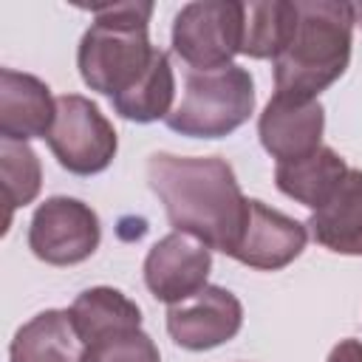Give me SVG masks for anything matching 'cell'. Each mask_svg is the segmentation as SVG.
<instances>
[{"label": "cell", "mask_w": 362, "mask_h": 362, "mask_svg": "<svg viewBox=\"0 0 362 362\" xmlns=\"http://www.w3.org/2000/svg\"><path fill=\"white\" fill-rule=\"evenodd\" d=\"M305 226L328 252L362 257V170H348L334 195L311 212Z\"/></svg>", "instance_id": "4fadbf2b"}, {"label": "cell", "mask_w": 362, "mask_h": 362, "mask_svg": "<svg viewBox=\"0 0 362 362\" xmlns=\"http://www.w3.org/2000/svg\"><path fill=\"white\" fill-rule=\"evenodd\" d=\"M147 184L164 204L175 232L195 235L209 249L232 255L249 198H243L229 161L218 156L153 153L147 158Z\"/></svg>", "instance_id": "6da1fadb"}, {"label": "cell", "mask_w": 362, "mask_h": 362, "mask_svg": "<svg viewBox=\"0 0 362 362\" xmlns=\"http://www.w3.org/2000/svg\"><path fill=\"white\" fill-rule=\"evenodd\" d=\"M90 14L93 23L79 40L76 68L90 90L116 99L144 79L158 54L147 37L153 3H105L90 6Z\"/></svg>", "instance_id": "3957f363"}, {"label": "cell", "mask_w": 362, "mask_h": 362, "mask_svg": "<svg viewBox=\"0 0 362 362\" xmlns=\"http://www.w3.org/2000/svg\"><path fill=\"white\" fill-rule=\"evenodd\" d=\"M325 362H362V342L354 339V337L339 339V342L331 348V354H328Z\"/></svg>", "instance_id": "44dd1931"}, {"label": "cell", "mask_w": 362, "mask_h": 362, "mask_svg": "<svg viewBox=\"0 0 362 362\" xmlns=\"http://www.w3.org/2000/svg\"><path fill=\"white\" fill-rule=\"evenodd\" d=\"M102 240L99 215L79 198H45L28 223V249L48 266H76L88 260Z\"/></svg>", "instance_id": "52a82bcc"}, {"label": "cell", "mask_w": 362, "mask_h": 362, "mask_svg": "<svg viewBox=\"0 0 362 362\" xmlns=\"http://www.w3.org/2000/svg\"><path fill=\"white\" fill-rule=\"evenodd\" d=\"M68 314H71L74 331L82 345L102 339L107 334L141 328V308L127 294L110 286L85 288L82 294H76Z\"/></svg>", "instance_id": "2e32d148"}, {"label": "cell", "mask_w": 362, "mask_h": 362, "mask_svg": "<svg viewBox=\"0 0 362 362\" xmlns=\"http://www.w3.org/2000/svg\"><path fill=\"white\" fill-rule=\"evenodd\" d=\"M79 362H161V354L150 339V334L133 328L82 345Z\"/></svg>", "instance_id": "ffe728a7"}, {"label": "cell", "mask_w": 362, "mask_h": 362, "mask_svg": "<svg viewBox=\"0 0 362 362\" xmlns=\"http://www.w3.org/2000/svg\"><path fill=\"white\" fill-rule=\"evenodd\" d=\"M322 130H325V110L317 99L297 102L274 93L257 119L260 144L272 158H277V164L297 161L320 150Z\"/></svg>", "instance_id": "8fae6325"}, {"label": "cell", "mask_w": 362, "mask_h": 362, "mask_svg": "<svg viewBox=\"0 0 362 362\" xmlns=\"http://www.w3.org/2000/svg\"><path fill=\"white\" fill-rule=\"evenodd\" d=\"M0 178H3V195L8 204V221H11V212L17 206L31 204L42 187L40 158L28 147V141L0 139Z\"/></svg>", "instance_id": "d6986e66"}, {"label": "cell", "mask_w": 362, "mask_h": 362, "mask_svg": "<svg viewBox=\"0 0 362 362\" xmlns=\"http://www.w3.org/2000/svg\"><path fill=\"white\" fill-rule=\"evenodd\" d=\"M305 243H308L305 223L283 215L280 209H272L257 198H249L246 221L229 257H235L249 269L277 272L294 263L303 255Z\"/></svg>", "instance_id": "30bf717a"}, {"label": "cell", "mask_w": 362, "mask_h": 362, "mask_svg": "<svg viewBox=\"0 0 362 362\" xmlns=\"http://www.w3.org/2000/svg\"><path fill=\"white\" fill-rule=\"evenodd\" d=\"M243 40V3H187L173 23V54L187 71H218L232 65Z\"/></svg>", "instance_id": "5b68a950"}, {"label": "cell", "mask_w": 362, "mask_h": 362, "mask_svg": "<svg viewBox=\"0 0 362 362\" xmlns=\"http://www.w3.org/2000/svg\"><path fill=\"white\" fill-rule=\"evenodd\" d=\"M243 325L240 300L223 286H204L167 308V331L184 351H209L238 337Z\"/></svg>", "instance_id": "ba28073f"}, {"label": "cell", "mask_w": 362, "mask_h": 362, "mask_svg": "<svg viewBox=\"0 0 362 362\" xmlns=\"http://www.w3.org/2000/svg\"><path fill=\"white\" fill-rule=\"evenodd\" d=\"M173 96H175V74L167 51L158 48L153 68L144 74V79L133 90L110 99V105L122 119L147 124L156 119H167L173 113Z\"/></svg>", "instance_id": "ac0fdd59"}, {"label": "cell", "mask_w": 362, "mask_h": 362, "mask_svg": "<svg viewBox=\"0 0 362 362\" xmlns=\"http://www.w3.org/2000/svg\"><path fill=\"white\" fill-rule=\"evenodd\" d=\"M54 116L57 99L42 79L14 68L0 71V139H45Z\"/></svg>", "instance_id": "7c38bea8"}, {"label": "cell", "mask_w": 362, "mask_h": 362, "mask_svg": "<svg viewBox=\"0 0 362 362\" xmlns=\"http://www.w3.org/2000/svg\"><path fill=\"white\" fill-rule=\"evenodd\" d=\"M351 167L345 164V158L331 150V147H320L305 158L297 161H283L274 167V184L283 195L294 198L297 204L308 206L311 212L320 209L334 189L339 187V181L345 178Z\"/></svg>", "instance_id": "9a60e30c"}, {"label": "cell", "mask_w": 362, "mask_h": 362, "mask_svg": "<svg viewBox=\"0 0 362 362\" xmlns=\"http://www.w3.org/2000/svg\"><path fill=\"white\" fill-rule=\"evenodd\" d=\"M354 3L294 0V28L272 59L277 96L311 102L331 88L351 62Z\"/></svg>", "instance_id": "7a4b0ae2"}, {"label": "cell", "mask_w": 362, "mask_h": 362, "mask_svg": "<svg viewBox=\"0 0 362 362\" xmlns=\"http://www.w3.org/2000/svg\"><path fill=\"white\" fill-rule=\"evenodd\" d=\"M354 17H356V25H362V3H354Z\"/></svg>", "instance_id": "7402d4cb"}, {"label": "cell", "mask_w": 362, "mask_h": 362, "mask_svg": "<svg viewBox=\"0 0 362 362\" xmlns=\"http://www.w3.org/2000/svg\"><path fill=\"white\" fill-rule=\"evenodd\" d=\"M212 272V249L195 235L170 232L153 243L144 257V283L150 294L167 305H175L206 286Z\"/></svg>", "instance_id": "9c48e42d"}, {"label": "cell", "mask_w": 362, "mask_h": 362, "mask_svg": "<svg viewBox=\"0 0 362 362\" xmlns=\"http://www.w3.org/2000/svg\"><path fill=\"white\" fill-rule=\"evenodd\" d=\"M54 158L74 175H96L110 167L119 136L107 116L82 93L57 96V116L45 136Z\"/></svg>", "instance_id": "8992f818"}, {"label": "cell", "mask_w": 362, "mask_h": 362, "mask_svg": "<svg viewBox=\"0 0 362 362\" xmlns=\"http://www.w3.org/2000/svg\"><path fill=\"white\" fill-rule=\"evenodd\" d=\"M255 113V82L240 65L218 71H187L184 93L164 119L170 130L189 139H223Z\"/></svg>", "instance_id": "277c9868"}, {"label": "cell", "mask_w": 362, "mask_h": 362, "mask_svg": "<svg viewBox=\"0 0 362 362\" xmlns=\"http://www.w3.org/2000/svg\"><path fill=\"white\" fill-rule=\"evenodd\" d=\"M82 342L74 331L71 314L59 308L40 311L17 328L8 345V362H79Z\"/></svg>", "instance_id": "5bb4252c"}, {"label": "cell", "mask_w": 362, "mask_h": 362, "mask_svg": "<svg viewBox=\"0 0 362 362\" xmlns=\"http://www.w3.org/2000/svg\"><path fill=\"white\" fill-rule=\"evenodd\" d=\"M294 28L291 0H255L243 3V40L240 54L252 59H274Z\"/></svg>", "instance_id": "e0dca14e"}]
</instances>
